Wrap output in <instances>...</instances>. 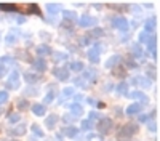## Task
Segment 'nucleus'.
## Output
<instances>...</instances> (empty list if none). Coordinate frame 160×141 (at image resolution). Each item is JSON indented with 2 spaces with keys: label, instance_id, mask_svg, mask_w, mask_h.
Segmentation results:
<instances>
[{
  "label": "nucleus",
  "instance_id": "f257e3e1",
  "mask_svg": "<svg viewBox=\"0 0 160 141\" xmlns=\"http://www.w3.org/2000/svg\"><path fill=\"white\" fill-rule=\"evenodd\" d=\"M15 10H18L19 13H32V15L35 13V15H40L38 7L35 3H16Z\"/></svg>",
  "mask_w": 160,
  "mask_h": 141
},
{
  "label": "nucleus",
  "instance_id": "f03ea898",
  "mask_svg": "<svg viewBox=\"0 0 160 141\" xmlns=\"http://www.w3.org/2000/svg\"><path fill=\"white\" fill-rule=\"evenodd\" d=\"M19 80H21V75L18 71H11L8 80H7V87L11 90H18L19 88Z\"/></svg>",
  "mask_w": 160,
  "mask_h": 141
},
{
  "label": "nucleus",
  "instance_id": "7ed1b4c3",
  "mask_svg": "<svg viewBox=\"0 0 160 141\" xmlns=\"http://www.w3.org/2000/svg\"><path fill=\"white\" fill-rule=\"evenodd\" d=\"M96 24H98V19L95 16H90V15H83L82 18L78 19L80 28H95Z\"/></svg>",
  "mask_w": 160,
  "mask_h": 141
},
{
  "label": "nucleus",
  "instance_id": "20e7f679",
  "mask_svg": "<svg viewBox=\"0 0 160 141\" xmlns=\"http://www.w3.org/2000/svg\"><path fill=\"white\" fill-rule=\"evenodd\" d=\"M112 26L117 29V31H122V32H127L128 31V21L123 18V16H117V18H114L112 19Z\"/></svg>",
  "mask_w": 160,
  "mask_h": 141
},
{
  "label": "nucleus",
  "instance_id": "39448f33",
  "mask_svg": "<svg viewBox=\"0 0 160 141\" xmlns=\"http://www.w3.org/2000/svg\"><path fill=\"white\" fill-rule=\"evenodd\" d=\"M111 128H112V120L109 117H104V119L98 120V130H99V133L106 135V133L111 132Z\"/></svg>",
  "mask_w": 160,
  "mask_h": 141
},
{
  "label": "nucleus",
  "instance_id": "423d86ee",
  "mask_svg": "<svg viewBox=\"0 0 160 141\" xmlns=\"http://www.w3.org/2000/svg\"><path fill=\"white\" fill-rule=\"evenodd\" d=\"M131 83L133 85H136L138 88H149L151 85H152V80L151 79H148V77H135V79L131 80Z\"/></svg>",
  "mask_w": 160,
  "mask_h": 141
},
{
  "label": "nucleus",
  "instance_id": "0eeeda50",
  "mask_svg": "<svg viewBox=\"0 0 160 141\" xmlns=\"http://www.w3.org/2000/svg\"><path fill=\"white\" fill-rule=\"evenodd\" d=\"M101 47L99 45H95V47H91L88 51H87V56L91 63H98L99 61V55H101Z\"/></svg>",
  "mask_w": 160,
  "mask_h": 141
},
{
  "label": "nucleus",
  "instance_id": "6e6552de",
  "mask_svg": "<svg viewBox=\"0 0 160 141\" xmlns=\"http://www.w3.org/2000/svg\"><path fill=\"white\" fill-rule=\"evenodd\" d=\"M53 74H55L56 79L61 80V82H68L69 80V71L66 68H56L55 71H53Z\"/></svg>",
  "mask_w": 160,
  "mask_h": 141
},
{
  "label": "nucleus",
  "instance_id": "1a4fd4ad",
  "mask_svg": "<svg viewBox=\"0 0 160 141\" xmlns=\"http://www.w3.org/2000/svg\"><path fill=\"white\" fill-rule=\"evenodd\" d=\"M128 95H130V98H131V99L141 101L142 104H146V103H148V96H146V93H144V92H141V90H135V92H131V93H128Z\"/></svg>",
  "mask_w": 160,
  "mask_h": 141
},
{
  "label": "nucleus",
  "instance_id": "9d476101",
  "mask_svg": "<svg viewBox=\"0 0 160 141\" xmlns=\"http://www.w3.org/2000/svg\"><path fill=\"white\" fill-rule=\"evenodd\" d=\"M141 111H142V104H141V103H133V104H130V106L127 108L125 114H127V115H136V114H139Z\"/></svg>",
  "mask_w": 160,
  "mask_h": 141
},
{
  "label": "nucleus",
  "instance_id": "9b49d317",
  "mask_svg": "<svg viewBox=\"0 0 160 141\" xmlns=\"http://www.w3.org/2000/svg\"><path fill=\"white\" fill-rule=\"evenodd\" d=\"M74 95H75V88H74V87H66V88H62L61 96H59V104H61V103H64L66 98H72Z\"/></svg>",
  "mask_w": 160,
  "mask_h": 141
},
{
  "label": "nucleus",
  "instance_id": "f8f14e48",
  "mask_svg": "<svg viewBox=\"0 0 160 141\" xmlns=\"http://www.w3.org/2000/svg\"><path fill=\"white\" fill-rule=\"evenodd\" d=\"M62 135H64V136H68V138H74V136L78 135V128L74 127V125H71V127H64V128H62Z\"/></svg>",
  "mask_w": 160,
  "mask_h": 141
},
{
  "label": "nucleus",
  "instance_id": "ddd939ff",
  "mask_svg": "<svg viewBox=\"0 0 160 141\" xmlns=\"http://www.w3.org/2000/svg\"><path fill=\"white\" fill-rule=\"evenodd\" d=\"M58 122H59V117H58L56 114H50L48 117L45 119V125H47L48 128H55Z\"/></svg>",
  "mask_w": 160,
  "mask_h": 141
},
{
  "label": "nucleus",
  "instance_id": "4468645a",
  "mask_svg": "<svg viewBox=\"0 0 160 141\" xmlns=\"http://www.w3.org/2000/svg\"><path fill=\"white\" fill-rule=\"evenodd\" d=\"M32 112H34V115H37V117H42V115L47 112V108H45V104L35 103V104L32 106Z\"/></svg>",
  "mask_w": 160,
  "mask_h": 141
},
{
  "label": "nucleus",
  "instance_id": "2eb2a0df",
  "mask_svg": "<svg viewBox=\"0 0 160 141\" xmlns=\"http://www.w3.org/2000/svg\"><path fill=\"white\" fill-rule=\"evenodd\" d=\"M148 50L154 55V58H157V38H155V35H151L149 42H148Z\"/></svg>",
  "mask_w": 160,
  "mask_h": 141
},
{
  "label": "nucleus",
  "instance_id": "dca6fc26",
  "mask_svg": "<svg viewBox=\"0 0 160 141\" xmlns=\"http://www.w3.org/2000/svg\"><path fill=\"white\" fill-rule=\"evenodd\" d=\"M85 69V64L82 61H74V63H69V69L68 71H72V72H82Z\"/></svg>",
  "mask_w": 160,
  "mask_h": 141
},
{
  "label": "nucleus",
  "instance_id": "f3484780",
  "mask_svg": "<svg viewBox=\"0 0 160 141\" xmlns=\"http://www.w3.org/2000/svg\"><path fill=\"white\" fill-rule=\"evenodd\" d=\"M136 130H138V127H135V125H123V128L120 130V136H130V135H133V133H136Z\"/></svg>",
  "mask_w": 160,
  "mask_h": 141
},
{
  "label": "nucleus",
  "instance_id": "a211bd4d",
  "mask_svg": "<svg viewBox=\"0 0 160 141\" xmlns=\"http://www.w3.org/2000/svg\"><path fill=\"white\" fill-rule=\"evenodd\" d=\"M35 53L38 55V58H43V56H47V55L51 53V48L48 45H38L37 50H35Z\"/></svg>",
  "mask_w": 160,
  "mask_h": 141
},
{
  "label": "nucleus",
  "instance_id": "6ab92c4d",
  "mask_svg": "<svg viewBox=\"0 0 160 141\" xmlns=\"http://www.w3.org/2000/svg\"><path fill=\"white\" fill-rule=\"evenodd\" d=\"M83 114V108L80 104H75V103H72L71 104V115L75 119V117H80V115Z\"/></svg>",
  "mask_w": 160,
  "mask_h": 141
},
{
  "label": "nucleus",
  "instance_id": "aec40b11",
  "mask_svg": "<svg viewBox=\"0 0 160 141\" xmlns=\"http://www.w3.org/2000/svg\"><path fill=\"white\" fill-rule=\"evenodd\" d=\"M34 69L38 71V72H43V71L47 69V61H45L43 58H37V59L34 61Z\"/></svg>",
  "mask_w": 160,
  "mask_h": 141
},
{
  "label": "nucleus",
  "instance_id": "412c9836",
  "mask_svg": "<svg viewBox=\"0 0 160 141\" xmlns=\"http://www.w3.org/2000/svg\"><path fill=\"white\" fill-rule=\"evenodd\" d=\"M155 23H157V19H155V18H149V19H146V24H144L146 31H144V32L151 34V32L155 29Z\"/></svg>",
  "mask_w": 160,
  "mask_h": 141
},
{
  "label": "nucleus",
  "instance_id": "4be33fe9",
  "mask_svg": "<svg viewBox=\"0 0 160 141\" xmlns=\"http://www.w3.org/2000/svg\"><path fill=\"white\" fill-rule=\"evenodd\" d=\"M24 133H26V125L24 123H19L15 128H11V135H15V136H22Z\"/></svg>",
  "mask_w": 160,
  "mask_h": 141
},
{
  "label": "nucleus",
  "instance_id": "5701e85b",
  "mask_svg": "<svg viewBox=\"0 0 160 141\" xmlns=\"http://www.w3.org/2000/svg\"><path fill=\"white\" fill-rule=\"evenodd\" d=\"M47 11H48V15H50V16H56L58 13H59V7H58V3H47Z\"/></svg>",
  "mask_w": 160,
  "mask_h": 141
},
{
  "label": "nucleus",
  "instance_id": "b1692460",
  "mask_svg": "<svg viewBox=\"0 0 160 141\" xmlns=\"http://www.w3.org/2000/svg\"><path fill=\"white\" fill-rule=\"evenodd\" d=\"M118 61H120V56H117V55L111 56L108 61H106V68H108V69H112V68H115L117 64H118Z\"/></svg>",
  "mask_w": 160,
  "mask_h": 141
},
{
  "label": "nucleus",
  "instance_id": "393cba45",
  "mask_svg": "<svg viewBox=\"0 0 160 141\" xmlns=\"http://www.w3.org/2000/svg\"><path fill=\"white\" fill-rule=\"evenodd\" d=\"M24 80L28 82V83H35V82L40 80V77L35 75L34 72H28V74H24Z\"/></svg>",
  "mask_w": 160,
  "mask_h": 141
},
{
  "label": "nucleus",
  "instance_id": "a878e982",
  "mask_svg": "<svg viewBox=\"0 0 160 141\" xmlns=\"http://www.w3.org/2000/svg\"><path fill=\"white\" fill-rule=\"evenodd\" d=\"M62 18H64L66 21H74V19L77 18V13L72 11V10H64V11H62Z\"/></svg>",
  "mask_w": 160,
  "mask_h": 141
},
{
  "label": "nucleus",
  "instance_id": "bb28decb",
  "mask_svg": "<svg viewBox=\"0 0 160 141\" xmlns=\"http://www.w3.org/2000/svg\"><path fill=\"white\" fill-rule=\"evenodd\" d=\"M131 50H133V56H135V58H142L144 51H142V47H141L139 43H135Z\"/></svg>",
  "mask_w": 160,
  "mask_h": 141
},
{
  "label": "nucleus",
  "instance_id": "cd10ccee",
  "mask_svg": "<svg viewBox=\"0 0 160 141\" xmlns=\"http://www.w3.org/2000/svg\"><path fill=\"white\" fill-rule=\"evenodd\" d=\"M31 132L34 133V136H37V138H43L45 136V133H43V130L40 128L37 123H34L32 127H31Z\"/></svg>",
  "mask_w": 160,
  "mask_h": 141
},
{
  "label": "nucleus",
  "instance_id": "c85d7f7f",
  "mask_svg": "<svg viewBox=\"0 0 160 141\" xmlns=\"http://www.w3.org/2000/svg\"><path fill=\"white\" fill-rule=\"evenodd\" d=\"M149 38H151V34H148V32H139V35H138V43L141 45V43H148L149 42Z\"/></svg>",
  "mask_w": 160,
  "mask_h": 141
},
{
  "label": "nucleus",
  "instance_id": "c756f323",
  "mask_svg": "<svg viewBox=\"0 0 160 141\" xmlns=\"http://www.w3.org/2000/svg\"><path fill=\"white\" fill-rule=\"evenodd\" d=\"M80 127H82V130H83V132H90L91 128H93V122H90L88 119H85V120L80 122Z\"/></svg>",
  "mask_w": 160,
  "mask_h": 141
},
{
  "label": "nucleus",
  "instance_id": "7c9ffc66",
  "mask_svg": "<svg viewBox=\"0 0 160 141\" xmlns=\"http://www.w3.org/2000/svg\"><path fill=\"white\" fill-rule=\"evenodd\" d=\"M5 42H7L8 45H13V43H16V42H18V37L13 34V32H8V35L5 37Z\"/></svg>",
  "mask_w": 160,
  "mask_h": 141
},
{
  "label": "nucleus",
  "instance_id": "2f4dec72",
  "mask_svg": "<svg viewBox=\"0 0 160 141\" xmlns=\"http://www.w3.org/2000/svg\"><path fill=\"white\" fill-rule=\"evenodd\" d=\"M53 59H55V63L66 61V59H68V55H66V53H61V51H58V53H53Z\"/></svg>",
  "mask_w": 160,
  "mask_h": 141
},
{
  "label": "nucleus",
  "instance_id": "473e14b6",
  "mask_svg": "<svg viewBox=\"0 0 160 141\" xmlns=\"http://www.w3.org/2000/svg\"><path fill=\"white\" fill-rule=\"evenodd\" d=\"M117 92H118L120 95H127V92H128V83H127V82L118 83V87H117Z\"/></svg>",
  "mask_w": 160,
  "mask_h": 141
},
{
  "label": "nucleus",
  "instance_id": "72a5a7b5",
  "mask_svg": "<svg viewBox=\"0 0 160 141\" xmlns=\"http://www.w3.org/2000/svg\"><path fill=\"white\" fill-rule=\"evenodd\" d=\"M53 99H55V92H53V90H50V92L45 95L43 101H45V104H50V103H53Z\"/></svg>",
  "mask_w": 160,
  "mask_h": 141
},
{
  "label": "nucleus",
  "instance_id": "f704fd0d",
  "mask_svg": "<svg viewBox=\"0 0 160 141\" xmlns=\"http://www.w3.org/2000/svg\"><path fill=\"white\" fill-rule=\"evenodd\" d=\"M10 72V68H8V64H3V63H0V77H3Z\"/></svg>",
  "mask_w": 160,
  "mask_h": 141
},
{
  "label": "nucleus",
  "instance_id": "c9c22d12",
  "mask_svg": "<svg viewBox=\"0 0 160 141\" xmlns=\"http://www.w3.org/2000/svg\"><path fill=\"white\" fill-rule=\"evenodd\" d=\"M8 120L11 123H18L21 120V114H11V115H8Z\"/></svg>",
  "mask_w": 160,
  "mask_h": 141
},
{
  "label": "nucleus",
  "instance_id": "e433bc0d",
  "mask_svg": "<svg viewBox=\"0 0 160 141\" xmlns=\"http://www.w3.org/2000/svg\"><path fill=\"white\" fill-rule=\"evenodd\" d=\"M88 120H90V122H93V120H99V114H98L96 111L88 112Z\"/></svg>",
  "mask_w": 160,
  "mask_h": 141
},
{
  "label": "nucleus",
  "instance_id": "4c0bfd02",
  "mask_svg": "<svg viewBox=\"0 0 160 141\" xmlns=\"http://www.w3.org/2000/svg\"><path fill=\"white\" fill-rule=\"evenodd\" d=\"M87 141H102V136H99V135H93V133H90V135L87 136Z\"/></svg>",
  "mask_w": 160,
  "mask_h": 141
},
{
  "label": "nucleus",
  "instance_id": "58836bf2",
  "mask_svg": "<svg viewBox=\"0 0 160 141\" xmlns=\"http://www.w3.org/2000/svg\"><path fill=\"white\" fill-rule=\"evenodd\" d=\"M8 101V93L7 92H0V104H5Z\"/></svg>",
  "mask_w": 160,
  "mask_h": 141
},
{
  "label": "nucleus",
  "instance_id": "ea45409f",
  "mask_svg": "<svg viewBox=\"0 0 160 141\" xmlns=\"http://www.w3.org/2000/svg\"><path fill=\"white\" fill-rule=\"evenodd\" d=\"M18 108H19V109H22V111H24V109H28V101L19 99V101H18Z\"/></svg>",
  "mask_w": 160,
  "mask_h": 141
},
{
  "label": "nucleus",
  "instance_id": "a19ab883",
  "mask_svg": "<svg viewBox=\"0 0 160 141\" xmlns=\"http://www.w3.org/2000/svg\"><path fill=\"white\" fill-rule=\"evenodd\" d=\"M148 128H149V132H157V123L155 122H149V125H148Z\"/></svg>",
  "mask_w": 160,
  "mask_h": 141
},
{
  "label": "nucleus",
  "instance_id": "79ce46f5",
  "mask_svg": "<svg viewBox=\"0 0 160 141\" xmlns=\"http://www.w3.org/2000/svg\"><path fill=\"white\" fill-rule=\"evenodd\" d=\"M72 98H74V101H75V104H78V101H82V99H83L82 95H74Z\"/></svg>",
  "mask_w": 160,
  "mask_h": 141
},
{
  "label": "nucleus",
  "instance_id": "37998d69",
  "mask_svg": "<svg viewBox=\"0 0 160 141\" xmlns=\"http://www.w3.org/2000/svg\"><path fill=\"white\" fill-rule=\"evenodd\" d=\"M149 117H151V114H148V115H146V114H144V115H139V122H146Z\"/></svg>",
  "mask_w": 160,
  "mask_h": 141
},
{
  "label": "nucleus",
  "instance_id": "c03bdc74",
  "mask_svg": "<svg viewBox=\"0 0 160 141\" xmlns=\"http://www.w3.org/2000/svg\"><path fill=\"white\" fill-rule=\"evenodd\" d=\"M16 23L18 24H22V23H26V18L24 16H16Z\"/></svg>",
  "mask_w": 160,
  "mask_h": 141
},
{
  "label": "nucleus",
  "instance_id": "a18cd8bd",
  "mask_svg": "<svg viewBox=\"0 0 160 141\" xmlns=\"http://www.w3.org/2000/svg\"><path fill=\"white\" fill-rule=\"evenodd\" d=\"M87 103H88V104H91V106H95V104H96V101L93 99V98H87Z\"/></svg>",
  "mask_w": 160,
  "mask_h": 141
},
{
  "label": "nucleus",
  "instance_id": "49530a36",
  "mask_svg": "<svg viewBox=\"0 0 160 141\" xmlns=\"http://www.w3.org/2000/svg\"><path fill=\"white\" fill-rule=\"evenodd\" d=\"M31 141H37V139H35V138H31Z\"/></svg>",
  "mask_w": 160,
  "mask_h": 141
},
{
  "label": "nucleus",
  "instance_id": "de8ad7c7",
  "mask_svg": "<svg viewBox=\"0 0 160 141\" xmlns=\"http://www.w3.org/2000/svg\"><path fill=\"white\" fill-rule=\"evenodd\" d=\"M11 141H18V139H11Z\"/></svg>",
  "mask_w": 160,
  "mask_h": 141
}]
</instances>
